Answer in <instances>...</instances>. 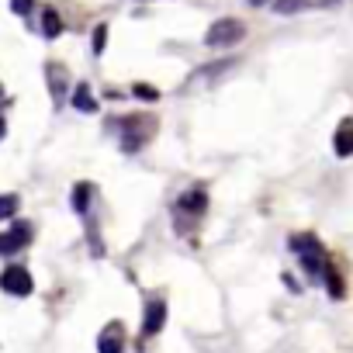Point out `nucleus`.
Returning a JSON list of instances; mask_svg holds the SVG:
<instances>
[{
	"instance_id": "nucleus-13",
	"label": "nucleus",
	"mask_w": 353,
	"mask_h": 353,
	"mask_svg": "<svg viewBox=\"0 0 353 353\" xmlns=\"http://www.w3.org/2000/svg\"><path fill=\"white\" fill-rule=\"evenodd\" d=\"M73 108L83 111V114H94V111H97V101L90 97V87H87V83H80V87L73 90Z\"/></svg>"
},
{
	"instance_id": "nucleus-16",
	"label": "nucleus",
	"mask_w": 353,
	"mask_h": 353,
	"mask_svg": "<svg viewBox=\"0 0 353 353\" xmlns=\"http://www.w3.org/2000/svg\"><path fill=\"white\" fill-rule=\"evenodd\" d=\"M312 4V0H274V11L277 14H298Z\"/></svg>"
},
{
	"instance_id": "nucleus-15",
	"label": "nucleus",
	"mask_w": 353,
	"mask_h": 353,
	"mask_svg": "<svg viewBox=\"0 0 353 353\" xmlns=\"http://www.w3.org/2000/svg\"><path fill=\"white\" fill-rule=\"evenodd\" d=\"M322 277H325V288H329V294H332V298H343V294H346V284H343V277L336 274V267H332V263H325Z\"/></svg>"
},
{
	"instance_id": "nucleus-2",
	"label": "nucleus",
	"mask_w": 353,
	"mask_h": 353,
	"mask_svg": "<svg viewBox=\"0 0 353 353\" xmlns=\"http://www.w3.org/2000/svg\"><path fill=\"white\" fill-rule=\"evenodd\" d=\"M291 250L298 253V263H301V270L308 274V277H322V270H325V250H322V243L312 236V232H301V236H294L291 239Z\"/></svg>"
},
{
	"instance_id": "nucleus-11",
	"label": "nucleus",
	"mask_w": 353,
	"mask_h": 353,
	"mask_svg": "<svg viewBox=\"0 0 353 353\" xmlns=\"http://www.w3.org/2000/svg\"><path fill=\"white\" fill-rule=\"evenodd\" d=\"M236 66V59H222V63H208L205 70H198L194 77H191V83H205V80H215V77H222V73H229Z\"/></svg>"
},
{
	"instance_id": "nucleus-1",
	"label": "nucleus",
	"mask_w": 353,
	"mask_h": 353,
	"mask_svg": "<svg viewBox=\"0 0 353 353\" xmlns=\"http://www.w3.org/2000/svg\"><path fill=\"white\" fill-rule=\"evenodd\" d=\"M118 132H121V149L125 152H139L152 135H156V118L152 114H132V118H114Z\"/></svg>"
},
{
	"instance_id": "nucleus-22",
	"label": "nucleus",
	"mask_w": 353,
	"mask_h": 353,
	"mask_svg": "<svg viewBox=\"0 0 353 353\" xmlns=\"http://www.w3.org/2000/svg\"><path fill=\"white\" fill-rule=\"evenodd\" d=\"M250 4H253V8H263V4H267V0H250Z\"/></svg>"
},
{
	"instance_id": "nucleus-12",
	"label": "nucleus",
	"mask_w": 353,
	"mask_h": 353,
	"mask_svg": "<svg viewBox=\"0 0 353 353\" xmlns=\"http://www.w3.org/2000/svg\"><path fill=\"white\" fill-rule=\"evenodd\" d=\"M90 198H94V184H77L73 188V212L87 215L90 212Z\"/></svg>"
},
{
	"instance_id": "nucleus-14",
	"label": "nucleus",
	"mask_w": 353,
	"mask_h": 353,
	"mask_svg": "<svg viewBox=\"0 0 353 353\" xmlns=\"http://www.w3.org/2000/svg\"><path fill=\"white\" fill-rule=\"evenodd\" d=\"M59 32H63V18H59V11H46L42 14V35L46 39H59Z\"/></svg>"
},
{
	"instance_id": "nucleus-17",
	"label": "nucleus",
	"mask_w": 353,
	"mask_h": 353,
	"mask_svg": "<svg viewBox=\"0 0 353 353\" xmlns=\"http://www.w3.org/2000/svg\"><path fill=\"white\" fill-rule=\"evenodd\" d=\"M18 194H0V222H4V219H14L18 215Z\"/></svg>"
},
{
	"instance_id": "nucleus-10",
	"label": "nucleus",
	"mask_w": 353,
	"mask_h": 353,
	"mask_svg": "<svg viewBox=\"0 0 353 353\" xmlns=\"http://www.w3.org/2000/svg\"><path fill=\"white\" fill-rule=\"evenodd\" d=\"M46 80H49L52 97H56V101H63V97H66V90H70V77H66V70H63L59 63H49V66H46Z\"/></svg>"
},
{
	"instance_id": "nucleus-4",
	"label": "nucleus",
	"mask_w": 353,
	"mask_h": 353,
	"mask_svg": "<svg viewBox=\"0 0 353 353\" xmlns=\"http://www.w3.org/2000/svg\"><path fill=\"white\" fill-rule=\"evenodd\" d=\"M0 288H4L8 294H14V298H28L35 291V281L21 263H11V267H4V274H0Z\"/></svg>"
},
{
	"instance_id": "nucleus-5",
	"label": "nucleus",
	"mask_w": 353,
	"mask_h": 353,
	"mask_svg": "<svg viewBox=\"0 0 353 353\" xmlns=\"http://www.w3.org/2000/svg\"><path fill=\"white\" fill-rule=\"evenodd\" d=\"M32 243V222H18L11 232H0V256H14Z\"/></svg>"
},
{
	"instance_id": "nucleus-18",
	"label": "nucleus",
	"mask_w": 353,
	"mask_h": 353,
	"mask_svg": "<svg viewBox=\"0 0 353 353\" xmlns=\"http://www.w3.org/2000/svg\"><path fill=\"white\" fill-rule=\"evenodd\" d=\"M132 94H135L139 101H156V97H159V90H156V87H149V83H135V87H132Z\"/></svg>"
},
{
	"instance_id": "nucleus-21",
	"label": "nucleus",
	"mask_w": 353,
	"mask_h": 353,
	"mask_svg": "<svg viewBox=\"0 0 353 353\" xmlns=\"http://www.w3.org/2000/svg\"><path fill=\"white\" fill-rule=\"evenodd\" d=\"M4 135H8V121H4V114H0V142H4Z\"/></svg>"
},
{
	"instance_id": "nucleus-7",
	"label": "nucleus",
	"mask_w": 353,
	"mask_h": 353,
	"mask_svg": "<svg viewBox=\"0 0 353 353\" xmlns=\"http://www.w3.org/2000/svg\"><path fill=\"white\" fill-rule=\"evenodd\" d=\"M97 353H125V325L121 322H111L97 336Z\"/></svg>"
},
{
	"instance_id": "nucleus-9",
	"label": "nucleus",
	"mask_w": 353,
	"mask_h": 353,
	"mask_svg": "<svg viewBox=\"0 0 353 353\" xmlns=\"http://www.w3.org/2000/svg\"><path fill=\"white\" fill-rule=\"evenodd\" d=\"M332 149H336V156H353V118H343L339 121V128H336V135H332Z\"/></svg>"
},
{
	"instance_id": "nucleus-6",
	"label": "nucleus",
	"mask_w": 353,
	"mask_h": 353,
	"mask_svg": "<svg viewBox=\"0 0 353 353\" xmlns=\"http://www.w3.org/2000/svg\"><path fill=\"white\" fill-rule=\"evenodd\" d=\"M166 325V301L163 298H149L145 301V319H142V336H156Z\"/></svg>"
},
{
	"instance_id": "nucleus-20",
	"label": "nucleus",
	"mask_w": 353,
	"mask_h": 353,
	"mask_svg": "<svg viewBox=\"0 0 353 353\" xmlns=\"http://www.w3.org/2000/svg\"><path fill=\"white\" fill-rule=\"evenodd\" d=\"M32 8H35V0H11V11H14V14H21V18H25V14H32Z\"/></svg>"
},
{
	"instance_id": "nucleus-19",
	"label": "nucleus",
	"mask_w": 353,
	"mask_h": 353,
	"mask_svg": "<svg viewBox=\"0 0 353 353\" xmlns=\"http://www.w3.org/2000/svg\"><path fill=\"white\" fill-rule=\"evenodd\" d=\"M104 42H108V25H97L94 28V56L104 52Z\"/></svg>"
},
{
	"instance_id": "nucleus-23",
	"label": "nucleus",
	"mask_w": 353,
	"mask_h": 353,
	"mask_svg": "<svg viewBox=\"0 0 353 353\" xmlns=\"http://www.w3.org/2000/svg\"><path fill=\"white\" fill-rule=\"evenodd\" d=\"M0 94H4V87H0Z\"/></svg>"
},
{
	"instance_id": "nucleus-3",
	"label": "nucleus",
	"mask_w": 353,
	"mask_h": 353,
	"mask_svg": "<svg viewBox=\"0 0 353 353\" xmlns=\"http://www.w3.org/2000/svg\"><path fill=\"white\" fill-rule=\"evenodd\" d=\"M243 39H246V25H243L239 18H222V21H215V25L208 28L205 46H212V49H229V46H236V42H243Z\"/></svg>"
},
{
	"instance_id": "nucleus-8",
	"label": "nucleus",
	"mask_w": 353,
	"mask_h": 353,
	"mask_svg": "<svg viewBox=\"0 0 353 353\" xmlns=\"http://www.w3.org/2000/svg\"><path fill=\"white\" fill-rule=\"evenodd\" d=\"M205 208H208V191L205 188H194V191L176 198V212L181 215H201Z\"/></svg>"
}]
</instances>
